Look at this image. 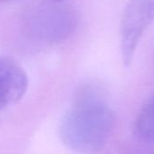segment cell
Here are the masks:
<instances>
[{
	"instance_id": "2",
	"label": "cell",
	"mask_w": 154,
	"mask_h": 154,
	"mask_svg": "<svg viewBox=\"0 0 154 154\" xmlns=\"http://www.w3.org/2000/svg\"><path fill=\"white\" fill-rule=\"evenodd\" d=\"M77 25L78 16L72 8L47 0L28 5L20 17L23 35L42 45L63 42L73 34Z\"/></svg>"
},
{
	"instance_id": "1",
	"label": "cell",
	"mask_w": 154,
	"mask_h": 154,
	"mask_svg": "<svg viewBox=\"0 0 154 154\" xmlns=\"http://www.w3.org/2000/svg\"><path fill=\"white\" fill-rule=\"evenodd\" d=\"M116 124L114 112L100 87L87 84L77 90L71 109L62 118L59 135L63 144L81 154L100 151Z\"/></svg>"
},
{
	"instance_id": "7",
	"label": "cell",
	"mask_w": 154,
	"mask_h": 154,
	"mask_svg": "<svg viewBox=\"0 0 154 154\" xmlns=\"http://www.w3.org/2000/svg\"><path fill=\"white\" fill-rule=\"evenodd\" d=\"M47 1L54 2V3H63L65 0H47Z\"/></svg>"
},
{
	"instance_id": "4",
	"label": "cell",
	"mask_w": 154,
	"mask_h": 154,
	"mask_svg": "<svg viewBox=\"0 0 154 154\" xmlns=\"http://www.w3.org/2000/svg\"><path fill=\"white\" fill-rule=\"evenodd\" d=\"M28 77L13 59L0 57V110L18 103L26 93Z\"/></svg>"
},
{
	"instance_id": "5",
	"label": "cell",
	"mask_w": 154,
	"mask_h": 154,
	"mask_svg": "<svg viewBox=\"0 0 154 154\" xmlns=\"http://www.w3.org/2000/svg\"><path fill=\"white\" fill-rule=\"evenodd\" d=\"M136 136L147 144L154 143V95L142 106L134 122Z\"/></svg>"
},
{
	"instance_id": "8",
	"label": "cell",
	"mask_w": 154,
	"mask_h": 154,
	"mask_svg": "<svg viewBox=\"0 0 154 154\" xmlns=\"http://www.w3.org/2000/svg\"><path fill=\"white\" fill-rule=\"evenodd\" d=\"M8 0H0V3H3V2H6Z\"/></svg>"
},
{
	"instance_id": "6",
	"label": "cell",
	"mask_w": 154,
	"mask_h": 154,
	"mask_svg": "<svg viewBox=\"0 0 154 154\" xmlns=\"http://www.w3.org/2000/svg\"><path fill=\"white\" fill-rule=\"evenodd\" d=\"M128 154H154V147L152 146H142Z\"/></svg>"
},
{
	"instance_id": "3",
	"label": "cell",
	"mask_w": 154,
	"mask_h": 154,
	"mask_svg": "<svg viewBox=\"0 0 154 154\" xmlns=\"http://www.w3.org/2000/svg\"><path fill=\"white\" fill-rule=\"evenodd\" d=\"M154 21V0H129L121 20L122 61L130 65L145 31Z\"/></svg>"
}]
</instances>
